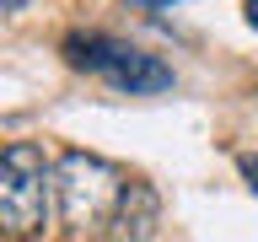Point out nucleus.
<instances>
[{"instance_id": "f257e3e1", "label": "nucleus", "mask_w": 258, "mask_h": 242, "mask_svg": "<svg viewBox=\"0 0 258 242\" xmlns=\"http://www.w3.org/2000/svg\"><path fill=\"white\" fill-rule=\"evenodd\" d=\"M124 189L129 183L118 177V167L92 156V151H64L59 167H54V199H59V215L70 226V237H86L97 226H108Z\"/></svg>"}, {"instance_id": "f03ea898", "label": "nucleus", "mask_w": 258, "mask_h": 242, "mask_svg": "<svg viewBox=\"0 0 258 242\" xmlns=\"http://www.w3.org/2000/svg\"><path fill=\"white\" fill-rule=\"evenodd\" d=\"M48 194H54V167L32 140H11L0 156V221L11 237L38 231L48 215Z\"/></svg>"}, {"instance_id": "7ed1b4c3", "label": "nucleus", "mask_w": 258, "mask_h": 242, "mask_svg": "<svg viewBox=\"0 0 258 242\" xmlns=\"http://www.w3.org/2000/svg\"><path fill=\"white\" fill-rule=\"evenodd\" d=\"M102 81H108L113 92L145 97V92H167V86H172V70H167L156 54H145V48L118 43V54H113V65L102 70Z\"/></svg>"}, {"instance_id": "20e7f679", "label": "nucleus", "mask_w": 258, "mask_h": 242, "mask_svg": "<svg viewBox=\"0 0 258 242\" xmlns=\"http://www.w3.org/2000/svg\"><path fill=\"white\" fill-rule=\"evenodd\" d=\"M156 221H161V199L151 183H129L118 210L108 221V242H151L156 237Z\"/></svg>"}, {"instance_id": "39448f33", "label": "nucleus", "mask_w": 258, "mask_h": 242, "mask_svg": "<svg viewBox=\"0 0 258 242\" xmlns=\"http://www.w3.org/2000/svg\"><path fill=\"white\" fill-rule=\"evenodd\" d=\"M237 167H242V172H247V177H253V189H258V161H253V156H242Z\"/></svg>"}, {"instance_id": "423d86ee", "label": "nucleus", "mask_w": 258, "mask_h": 242, "mask_svg": "<svg viewBox=\"0 0 258 242\" xmlns=\"http://www.w3.org/2000/svg\"><path fill=\"white\" fill-rule=\"evenodd\" d=\"M247 27L258 32V0H247Z\"/></svg>"}, {"instance_id": "0eeeda50", "label": "nucleus", "mask_w": 258, "mask_h": 242, "mask_svg": "<svg viewBox=\"0 0 258 242\" xmlns=\"http://www.w3.org/2000/svg\"><path fill=\"white\" fill-rule=\"evenodd\" d=\"M22 6H27V0H0V11H22Z\"/></svg>"}]
</instances>
